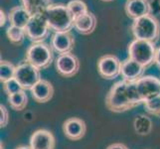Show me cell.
<instances>
[{
    "label": "cell",
    "instance_id": "cell-1",
    "mask_svg": "<svg viewBox=\"0 0 160 149\" xmlns=\"http://www.w3.org/2000/svg\"><path fill=\"white\" fill-rule=\"evenodd\" d=\"M50 30L55 33L71 32L74 28V17L72 16L67 5L62 3H53L45 12Z\"/></svg>",
    "mask_w": 160,
    "mask_h": 149
},
{
    "label": "cell",
    "instance_id": "cell-2",
    "mask_svg": "<svg viewBox=\"0 0 160 149\" xmlns=\"http://www.w3.org/2000/svg\"><path fill=\"white\" fill-rule=\"evenodd\" d=\"M131 32L137 40L155 43L160 37V23L155 16L148 14L133 20Z\"/></svg>",
    "mask_w": 160,
    "mask_h": 149
},
{
    "label": "cell",
    "instance_id": "cell-3",
    "mask_svg": "<svg viewBox=\"0 0 160 149\" xmlns=\"http://www.w3.org/2000/svg\"><path fill=\"white\" fill-rule=\"evenodd\" d=\"M128 82L124 80L117 82L110 87L106 97V107L112 112H124L134 107L128 96Z\"/></svg>",
    "mask_w": 160,
    "mask_h": 149
},
{
    "label": "cell",
    "instance_id": "cell-4",
    "mask_svg": "<svg viewBox=\"0 0 160 149\" xmlns=\"http://www.w3.org/2000/svg\"><path fill=\"white\" fill-rule=\"evenodd\" d=\"M156 49L155 43L134 39L128 44V58L147 68L155 63Z\"/></svg>",
    "mask_w": 160,
    "mask_h": 149
},
{
    "label": "cell",
    "instance_id": "cell-5",
    "mask_svg": "<svg viewBox=\"0 0 160 149\" xmlns=\"http://www.w3.org/2000/svg\"><path fill=\"white\" fill-rule=\"evenodd\" d=\"M25 60L39 70L47 69L54 60V50L51 44L45 42L33 43L27 49Z\"/></svg>",
    "mask_w": 160,
    "mask_h": 149
},
{
    "label": "cell",
    "instance_id": "cell-6",
    "mask_svg": "<svg viewBox=\"0 0 160 149\" xmlns=\"http://www.w3.org/2000/svg\"><path fill=\"white\" fill-rule=\"evenodd\" d=\"M26 37L33 43L45 42L50 33V27L48 25L47 18L44 13H38L31 16V19L27 24Z\"/></svg>",
    "mask_w": 160,
    "mask_h": 149
},
{
    "label": "cell",
    "instance_id": "cell-7",
    "mask_svg": "<svg viewBox=\"0 0 160 149\" xmlns=\"http://www.w3.org/2000/svg\"><path fill=\"white\" fill-rule=\"evenodd\" d=\"M14 78L18 81L24 91H31L32 87L42 79L40 70L26 60L16 66Z\"/></svg>",
    "mask_w": 160,
    "mask_h": 149
},
{
    "label": "cell",
    "instance_id": "cell-8",
    "mask_svg": "<svg viewBox=\"0 0 160 149\" xmlns=\"http://www.w3.org/2000/svg\"><path fill=\"white\" fill-rule=\"evenodd\" d=\"M57 73L64 78H72L78 74L80 70V61L73 53L61 54L55 61Z\"/></svg>",
    "mask_w": 160,
    "mask_h": 149
},
{
    "label": "cell",
    "instance_id": "cell-9",
    "mask_svg": "<svg viewBox=\"0 0 160 149\" xmlns=\"http://www.w3.org/2000/svg\"><path fill=\"white\" fill-rule=\"evenodd\" d=\"M98 73L102 79L113 80L120 76L121 62L114 55H104L98 61Z\"/></svg>",
    "mask_w": 160,
    "mask_h": 149
},
{
    "label": "cell",
    "instance_id": "cell-10",
    "mask_svg": "<svg viewBox=\"0 0 160 149\" xmlns=\"http://www.w3.org/2000/svg\"><path fill=\"white\" fill-rule=\"evenodd\" d=\"M135 85L143 102L160 96V78L155 76H143Z\"/></svg>",
    "mask_w": 160,
    "mask_h": 149
},
{
    "label": "cell",
    "instance_id": "cell-11",
    "mask_svg": "<svg viewBox=\"0 0 160 149\" xmlns=\"http://www.w3.org/2000/svg\"><path fill=\"white\" fill-rule=\"evenodd\" d=\"M87 125L85 121L79 117H70L63 123V132L70 140H80L85 136Z\"/></svg>",
    "mask_w": 160,
    "mask_h": 149
},
{
    "label": "cell",
    "instance_id": "cell-12",
    "mask_svg": "<svg viewBox=\"0 0 160 149\" xmlns=\"http://www.w3.org/2000/svg\"><path fill=\"white\" fill-rule=\"evenodd\" d=\"M145 69L142 65L135 62L132 59L128 58L121 62L120 76L122 80L128 82H134L144 76Z\"/></svg>",
    "mask_w": 160,
    "mask_h": 149
},
{
    "label": "cell",
    "instance_id": "cell-13",
    "mask_svg": "<svg viewBox=\"0 0 160 149\" xmlns=\"http://www.w3.org/2000/svg\"><path fill=\"white\" fill-rule=\"evenodd\" d=\"M29 144L31 149H55L56 140L51 131L38 129L32 133Z\"/></svg>",
    "mask_w": 160,
    "mask_h": 149
},
{
    "label": "cell",
    "instance_id": "cell-14",
    "mask_svg": "<svg viewBox=\"0 0 160 149\" xmlns=\"http://www.w3.org/2000/svg\"><path fill=\"white\" fill-rule=\"evenodd\" d=\"M51 46L54 52L59 55L72 53L75 47V38L71 32L54 33L51 38Z\"/></svg>",
    "mask_w": 160,
    "mask_h": 149
},
{
    "label": "cell",
    "instance_id": "cell-15",
    "mask_svg": "<svg viewBox=\"0 0 160 149\" xmlns=\"http://www.w3.org/2000/svg\"><path fill=\"white\" fill-rule=\"evenodd\" d=\"M124 11L132 20L141 18L151 13L150 2L149 0H126Z\"/></svg>",
    "mask_w": 160,
    "mask_h": 149
},
{
    "label": "cell",
    "instance_id": "cell-16",
    "mask_svg": "<svg viewBox=\"0 0 160 149\" xmlns=\"http://www.w3.org/2000/svg\"><path fill=\"white\" fill-rule=\"evenodd\" d=\"M31 95L36 102L44 103L49 102L54 96V87L50 82L41 79L32 87Z\"/></svg>",
    "mask_w": 160,
    "mask_h": 149
},
{
    "label": "cell",
    "instance_id": "cell-17",
    "mask_svg": "<svg viewBox=\"0 0 160 149\" xmlns=\"http://www.w3.org/2000/svg\"><path fill=\"white\" fill-rule=\"evenodd\" d=\"M97 17L92 12H88L81 17L75 19L74 28L76 31L82 35H90L95 31L97 27Z\"/></svg>",
    "mask_w": 160,
    "mask_h": 149
},
{
    "label": "cell",
    "instance_id": "cell-18",
    "mask_svg": "<svg viewBox=\"0 0 160 149\" xmlns=\"http://www.w3.org/2000/svg\"><path fill=\"white\" fill-rule=\"evenodd\" d=\"M31 16L32 15L22 5H18L10 9L8 13V20L10 25L25 29L31 19Z\"/></svg>",
    "mask_w": 160,
    "mask_h": 149
},
{
    "label": "cell",
    "instance_id": "cell-19",
    "mask_svg": "<svg viewBox=\"0 0 160 149\" xmlns=\"http://www.w3.org/2000/svg\"><path fill=\"white\" fill-rule=\"evenodd\" d=\"M152 120L145 114H138L136 115L133 120V128L134 131L138 135L145 136L151 133L152 131Z\"/></svg>",
    "mask_w": 160,
    "mask_h": 149
},
{
    "label": "cell",
    "instance_id": "cell-20",
    "mask_svg": "<svg viewBox=\"0 0 160 149\" xmlns=\"http://www.w3.org/2000/svg\"><path fill=\"white\" fill-rule=\"evenodd\" d=\"M20 2L31 15L44 13L45 10L53 4L52 0H20Z\"/></svg>",
    "mask_w": 160,
    "mask_h": 149
},
{
    "label": "cell",
    "instance_id": "cell-21",
    "mask_svg": "<svg viewBox=\"0 0 160 149\" xmlns=\"http://www.w3.org/2000/svg\"><path fill=\"white\" fill-rule=\"evenodd\" d=\"M7 97L10 107L14 110H19V112L23 110L26 107L27 103H28V96H27L24 90L16 92L14 95H11Z\"/></svg>",
    "mask_w": 160,
    "mask_h": 149
},
{
    "label": "cell",
    "instance_id": "cell-22",
    "mask_svg": "<svg viewBox=\"0 0 160 149\" xmlns=\"http://www.w3.org/2000/svg\"><path fill=\"white\" fill-rule=\"evenodd\" d=\"M6 36L12 44L20 45V44L23 43L24 39L26 38V32L23 28L10 25L6 30Z\"/></svg>",
    "mask_w": 160,
    "mask_h": 149
},
{
    "label": "cell",
    "instance_id": "cell-23",
    "mask_svg": "<svg viewBox=\"0 0 160 149\" xmlns=\"http://www.w3.org/2000/svg\"><path fill=\"white\" fill-rule=\"evenodd\" d=\"M67 7L70 10L72 16L74 17V20L89 12L88 5L82 0H71L68 2Z\"/></svg>",
    "mask_w": 160,
    "mask_h": 149
},
{
    "label": "cell",
    "instance_id": "cell-24",
    "mask_svg": "<svg viewBox=\"0 0 160 149\" xmlns=\"http://www.w3.org/2000/svg\"><path fill=\"white\" fill-rule=\"evenodd\" d=\"M15 70L16 66H14L12 63L8 61H1L0 63V82H5L11 79L14 78L15 76Z\"/></svg>",
    "mask_w": 160,
    "mask_h": 149
},
{
    "label": "cell",
    "instance_id": "cell-25",
    "mask_svg": "<svg viewBox=\"0 0 160 149\" xmlns=\"http://www.w3.org/2000/svg\"><path fill=\"white\" fill-rule=\"evenodd\" d=\"M126 91H128V98H129V101H130L132 106L136 107L140 103H143L142 99H141L139 93H138V91H137L135 82H128V89H126Z\"/></svg>",
    "mask_w": 160,
    "mask_h": 149
},
{
    "label": "cell",
    "instance_id": "cell-26",
    "mask_svg": "<svg viewBox=\"0 0 160 149\" xmlns=\"http://www.w3.org/2000/svg\"><path fill=\"white\" fill-rule=\"evenodd\" d=\"M143 106L148 113L160 117V96L144 102Z\"/></svg>",
    "mask_w": 160,
    "mask_h": 149
},
{
    "label": "cell",
    "instance_id": "cell-27",
    "mask_svg": "<svg viewBox=\"0 0 160 149\" xmlns=\"http://www.w3.org/2000/svg\"><path fill=\"white\" fill-rule=\"evenodd\" d=\"M2 85H3V91L7 95V97L11 96V95H14V93L18 92L20 91H23V87H21V85L15 78L3 82Z\"/></svg>",
    "mask_w": 160,
    "mask_h": 149
},
{
    "label": "cell",
    "instance_id": "cell-28",
    "mask_svg": "<svg viewBox=\"0 0 160 149\" xmlns=\"http://www.w3.org/2000/svg\"><path fill=\"white\" fill-rule=\"evenodd\" d=\"M9 122V112L6 107L3 104H0V126L6 127Z\"/></svg>",
    "mask_w": 160,
    "mask_h": 149
},
{
    "label": "cell",
    "instance_id": "cell-29",
    "mask_svg": "<svg viewBox=\"0 0 160 149\" xmlns=\"http://www.w3.org/2000/svg\"><path fill=\"white\" fill-rule=\"evenodd\" d=\"M8 20V14L5 13V11L1 8L0 9V27H4Z\"/></svg>",
    "mask_w": 160,
    "mask_h": 149
},
{
    "label": "cell",
    "instance_id": "cell-30",
    "mask_svg": "<svg viewBox=\"0 0 160 149\" xmlns=\"http://www.w3.org/2000/svg\"><path fill=\"white\" fill-rule=\"evenodd\" d=\"M107 149H128V147L124 145L123 143H112Z\"/></svg>",
    "mask_w": 160,
    "mask_h": 149
},
{
    "label": "cell",
    "instance_id": "cell-31",
    "mask_svg": "<svg viewBox=\"0 0 160 149\" xmlns=\"http://www.w3.org/2000/svg\"><path fill=\"white\" fill-rule=\"evenodd\" d=\"M155 64L160 68V47L156 49V54H155Z\"/></svg>",
    "mask_w": 160,
    "mask_h": 149
},
{
    "label": "cell",
    "instance_id": "cell-32",
    "mask_svg": "<svg viewBox=\"0 0 160 149\" xmlns=\"http://www.w3.org/2000/svg\"><path fill=\"white\" fill-rule=\"evenodd\" d=\"M16 149H31V147H30V146H25V145H22V146H19V147H17Z\"/></svg>",
    "mask_w": 160,
    "mask_h": 149
},
{
    "label": "cell",
    "instance_id": "cell-33",
    "mask_svg": "<svg viewBox=\"0 0 160 149\" xmlns=\"http://www.w3.org/2000/svg\"><path fill=\"white\" fill-rule=\"evenodd\" d=\"M102 1H104V2H109V1H113V0H102Z\"/></svg>",
    "mask_w": 160,
    "mask_h": 149
}]
</instances>
